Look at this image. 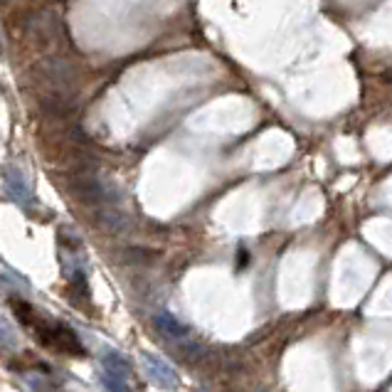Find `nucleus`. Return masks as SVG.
<instances>
[{
  "label": "nucleus",
  "instance_id": "f257e3e1",
  "mask_svg": "<svg viewBox=\"0 0 392 392\" xmlns=\"http://www.w3.org/2000/svg\"><path fill=\"white\" fill-rule=\"evenodd\" d=\"M30 35H33V43L40 50H50V52H60L62 47H67V33L62 20L55 13L45 10L38 13L30 23Z\"/></svg>",
  "mask_w": 392,
  "mask_h": 392
},
{
  "label": "nucleus",
  "instance_id": "f03ea898",
  "mask_svg": "<svg viewBox=\"0 0 392 392\" xmlns=\"http://www.w3.org/2000/svg\"><path fill=\"white\" fill-rule=\"evenodd\" d=\"M101 383L106 392H131V365L118 350L106 348L101 353Z\"/></svg>",
  "mask_w": 392,
  "mask_h": 392
},
{
  "label": "nucleus",
  "instance_id": "7ed1b4c3",
  "mask_svg": "<svg viewBox=\"0 0 392 392\" xmlns=\"http://www.w3.org/2000/svg\"><path fill=\"white\" fill-rule=\"evenodd\" d=\"M141 358H143V365H146L148 378H151L153 383L158 385V388H163V390H175V388H178V383H180L178 373L170 368V363H166L161 355L143 353Z\"/></svg>",
  "mask_w": 392,
  "mask_h": 392
},
{
  "label": "nucleus",
  "instance_id": "20e7f679",
  "mask_svg": "<svg viewBox=\"0 0 392 392\" xmlns=\"http://www.w3.org/2000/svg\"><path fill=\"white\" fill-rule=\"evenodd\" d=\"M5 188H8L10 198L18 200V203H28L30 200V185H28V178L23 175L20 168H8L5 170Z\"/></svg>",
  "mask_w": 392,
  "mask_h": 392
},
{
  "label": "nucleus",
  "instance_id": "39448f33",
  "mask_svg": "<svg viewBox=\"0 0 392 392\" xmlns=\"http://www.w3.org/2000/svg\"><path fill=\"white\" fill-rule=\"evenodd\" d=\"M153 321H156L158 331L166 333V336H170V338H183V336H188V333H190V328L185 326V323H180L178 318H175L173 313H168V311L158 313Z\"/></svg>",
  "mask_w": 392,
  "mask_h": 392
},
{
  "label": "nucleus",
  "instance_id": "423d86ee",
  "mask_svg": "<svg viewBox=\"0 0 392 392\" xmlns=\"http://www.w3.org/2000/svg\"><path fill=\"white\" fill-rule=\"evenodd\" d=\"M74 193L79 195L82 200H86V203H99V200L104 198V190H101V185L96 183L94 178L74 180Z\"/></svg>",
  "mask_w": 392,
  "mask_h": 392
},
{
  "label": "nucleus",
  "instance_id": "0eeeda50",
  "mask_svg": "<svg viewBox=\"0 0 392 392\" xmlns=\"http://www.w3.org/2000/svg\"><path fill=\"white\" fill-rule=\"evenodd\" d=\"M0 345H5V348H10V345H15L13 326H10V323L5 321L3 316H0Z\"/></svg>",
  "mask_w": 392,
  "mask_h": 392
},
{
  "label": "nucleus",
  "instance_id": "6e6552de",
  "mask_svg": "<svg viewBox=\"0 0 392 392\" xmlns=\"http://www.w3.org/2000/svg\"><path fill=\"white\" fill-rule=\"evenodd\" d=\"M383 79L388 82V84H392V69H385L383 72Z\"/></svg>",
  "mask_w": 392,
  "mask_h": 392
}]
</instances>
